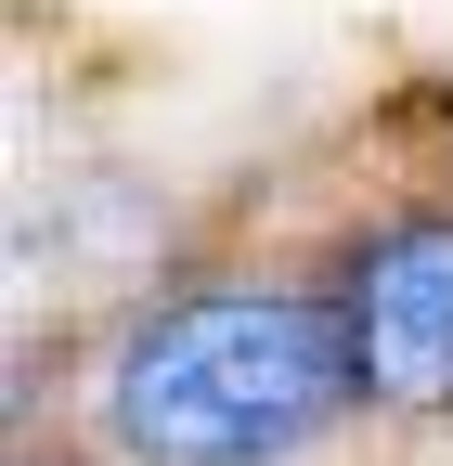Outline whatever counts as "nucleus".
I'll use <instances>...</instances> for the list:
<instances>
[{
	"mask_svg": "<svg viewBox=\"0 0 453 466\" xmlns=\"http://www.w3.org/2000/svg\"><path fill=\"white\" fill-rule=\"evenodd\" d=\"M363 389L337 299L298 285H207L117 337L104 363V441L130 466H272Z\"/></svg>",
	"mask_w": 453,
	"mask_h": 466,
	"instance_id": "f257e3e1",
	"label": "nucleus"
},
{
	"mask_svg": "<svg viewBox=\"0 0 453 466\" xmlns=\"http://www.w3.org/2000/svg\"><path fill=\"white\" fill-rule=\"evenodd\" d=\"M337 311H350L363 389L402 401V415H440V401H453V220H388V233H363Z\"/></svg>",
	"mask_w": 453,
	"mask_h": 466,
	"instance_id": "f03ea898",
	"label": "nucleus"
}]
</instances>
